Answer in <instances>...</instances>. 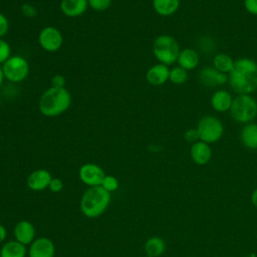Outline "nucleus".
<instances>
[{
	"label": "nucleus",
	"mask_w": 257,
	"mask_h": 257,
	"mask_svg": "<svg viewBox=\"0 0 257 257\" xmlns=\"http://www.w3.org/2000/svg\"><path fill=\"white\" fill-rule=\"evenodd\" d=\"M110 200V193L101 186L89 187L80 199V211L87 218H97L105 212Z\"/></svg>",
	"instance_id": "obj_3"
},
{
	"label": "nucleus",
	"mask_w": 257,
	"mask_h": 257,
	"mask_svg": "<svg viewBox=\"0 0 257 257\" xmlns=\"http://www.w3.org/2000/svg\"><path fill=\"white\" fill-rule=\"evenodd\" d=\"M145 257H151V256H148V255H146V256H145Z\"/></svg>",
	"instance_id": "obj_37"
},
{
	"label": "nucleus",
	"mask_w": 257,
	"mask_h": 257,
	"mask_svg": "<svg viewBox=\"0 0 257 257\" xmlns=\"http://www.w3.org/2000/svg\"><path fill=\"white\" fill-rule=\"evenodd\" d=\"M181 49L178 41L169 34L159 35L153 42V54L156 59L165 65L177 62Z\"/></svg>",
	"instance_id": "obj_4"
},
{
	"label": "nucleus",
	"mask_w": 257,
	"mask_h": 257,
	"mask_svg": "<svg viewBox=\"0 0 257 257\" xmlns=\"http://www.w3.org/2000/svg\"><path fill=\"white\" fill-rule=\"evenodd\" d=\"M10 56H11L10 44L3 38H0V65L3 64Z\"/></svg>",
	"instance_id": "obj_27"
},
{
	"label": "nucleus",
	"mask_w": 257,
	"mask_h": 257,
	"mask_svg": "<svg viewBox=\"0 0 257 257\" xmlns=\"http://www.w3.org/2000/svg\"><path fill=\"white\" fill-rule=\"evenodd\" d=\"M48 189L52 193H59L63 189V183L58 178H52V180L48 186Z\"/></svg>",
	"instance_id": "obj_31"
},
{
	"label": "nucleus",
	"mask_w": 257,
	"mask_h": 257,
	"mask_svg": "<svg viewBox=\"0 0 257 257\" xmlns=\"http://www.w3.org/2000/svg\"><path fill=\"white\" fill-rule=\"evenodd\" d=\"M198 80L203 86L214 88L225 84L228 81V75L218 71L213 66H205L199 71Z\"/></svg>",
	"instance_id": "obj_10"
},
{
	"label": "nucleus",
	"mask_w": 257,
	"mask_h": 257,
	"mask_svg": "<svg viewBox=\"0 0 257 257\" xmlns=\"http://www.w3.org/2000/svg\"><path fill=\"white\" fill-rule=\"evenodd\" d=\"M232 94L225 89L216 90L211 96V106L217 112L229 111L233 102Z\"/></svg>",
	"instance_id": "obj_16"
},
{
	"label": "nucleus",
	"mask_w": 257,
	"mask_h": 257,
	"mask_svg": "<svg viewBox=\"0 0 257 257\" xmlns=\"http://www.w3.org/2000/svg\"><path fill=\"white\" fill-rule=\"evenodd\" d=\"M190 157L192 161L199 166L207 165L212 158V149L209 144L198 141L192 144L190 148Z\"/></svg>",
	"instance_id": "obj_13"
},
{
	"label": "nucleus",
	"mask_w": 257,
	"mask_h": 257,
	"mask_svg": "<svg viewBox=\"0 0 257 257\" xmlns=\"http://www.w3.org/2000/svg\"><path fill=\"white\" fill-rule=\"evenodd\" d=\"M78 176L84 185L88 187H96L101 185L105 174L98 165L87 163L79 168Z\"/></svg>",
	"instance_id": "obj_9"
},
{
	"label": "nucleus",
	"mask_w": 257,
	"mask_h": 257,
	"mask_svg": "<svg viewBox=\"0 0 257 257\" xmlns=\"http://www.w3.org/2000/svg\"><path fill=\"white\" fill-rule=\"evenodd\" d=\"M228 82L237 94L253 93L257 89V62L249 57L236 59L228 74Z\"/></svg>",
	"instance_id": "obj_1"
},
{
	"label": "nucleus",
	"mask_w": 257,
	"mask_h": 257,
	"mask_svg": "<svg viewBox=\"0 0 257 257\" xmlns=\"http://www.w3.org/2000/svg\"><path fill=\"white\" fill-rule=\"evenodd\" d=\"M71 104V94L65 87L47 88L40 96L38 108L47 117H55L65 112Z\"/></svg>",
	"instance_id": "obj_2"
},
{
	"label": "nucleus",
	"mask_w": 257,
	"mask_h": 257,
	"mask_svg": "<svg viewBox=\"0 0 257 257\" xmlns=\"http://www.w3.org/2000/svg\"><path fill=\"white\" fill-rule=\"evenodd\" d=\"M166 250L165 240L161 237L154 236L149 238L145 243V252L151 257H160Z\"/></svg>",
	"instance_id": "obj_22"
},
{
	"label": "nucleus",
	"mask_w": 257,
	"mask_h": 257,
	"mask_svg": "<svg viewBox=\"0 0 257 257\" xmlns=\"http://www.w3.org/2000/svg\"><path fill=\"white\" fill-rule=\"evenodd\" d=\"M251 202H252L253 206L257 209V188L251 194Z\"/></svg>",
	"instance_id": "obj_35"
},
{
	"label": "nucleus",
	"mask_w": 257,
	"mask_h": 257,
	"mask_svg": "<svg viewBox=\"0 0 257 257\" xmlns=\"http://www.w3.org/2000/svg\"><path fill=\"white\" fill-rule=\"evenodd\" d=\"M233 58L226 53H217L213 58V67L218 71L229 74L234 65Z\"/></svg>",
	"instance_id": "obj_23"
},
{
	"label": "nucleus",
	"mask_w": 257,
	"mask_h": 257,
	"mask_svg": "<svg viewBox=\"0 0 257 257\" xmlns=\"http://www.w3.org/2000/svg\"><path fill=\"white\" fill-rule=\"evenodd\" d=\"M177 62L185 70H193L200 63V54L193 48H184L180 51Z\"/></svg>",
	"instance_id": "obj_18"
},
{
	"label": "nucleus",
	"mask_w": 257,
	"mask_h": 257,
	"mask_svg": "<svg viewBox=\"0 0 257 257\" xmlns=\"http://www.w3.org/2000/svg\"><path fill=\"white\" fill-rule=\"evenodd\" d=\"M112 0H87L88 7L94 11L101 12L108 9L111 5Z\"/></svg>",
	"instance_id": "obj_25"
},
{
	"label": "nucleus",
	"mask_w": 257,
	"mask_h": 257,
	"mask_svg": "<svg viewBox=\"0 0 257 257\" xmlns=\"http://www.w3.org/2000/svg\"><path fill=\"white\" fill-rule=\"evenodd\" d=\"M229 111L237 122L246 124L257 116V100L251 94H238Z\"/></svg>",
	"instance_id": "obj_5"
},
{
	"label": "nucleus",
	"mask_w": 257,
	"mask_h": 257,
	"mask_svg": "<svg viewBox=\"0 0 257 257\" xmlns=\"http://www.w3.org/2000/svg\"><path fill=\"white\" fill-rule=\"evenodd\" d=\"M9 29V21L7 17L0 12V38H3Z\"/></svg>",
	"instance_id": "obj_30"
},
{
	"label": "nucleus",
	"mask_w": 257,
	"mask_h": 257,
	"mask_svg": "<svg viewBox=\"0 0 257 257\" xmlns=\"http://www.w3.org/2000/svg\"><path fill=\"white\" fill-rule=\"evenodd\" d=\"M38 42L42 49L47 52H55L62 46L63 37L61 32L53 26L42 28L38 34Z\"/></svg>",
	"instance_id": "obj_8"
},
{
	"label": "nucleus",
	"mask_w": 257,
	"mask_h": 257,
	"mask_svg": "<svg viewBox=\"0 0 257 257\" xmlns=\"http://www.w3.org/2000/svg\"><path fill=\"white\" fill-rule=\"evenodd\" d=\"M65 77L61 74H55L51 79L52 86L54 87H65Z\"/></svg>",
	"instance_id": "obj_33"
},
{
	"label": "nucleus",
	"mask_w": 257,
	"mask_h": 257,
	"mask_svg": "<svg viewBox=\"0 0 257 257\" xmlns=\"http://www.w3.org/2000/svg\"><path fill=\"white\" fill-rule=\"evenodd\" d=\"M152 4L157 14L163 17H168L178 11L181 0H153Z\"/></svg>",
	"instance_id": "obj_20"
},
{
	"label": "nucleus",
	"mask_w": 257,
	"mask_h": 257,
	"mask_svg": "<svg viewBox=\"0 0 257 257\" xmlns=\"http://www.w3.org/2000/svg\"><path fill=\"white\" fill-rule=\"evenodd\" d=\"M6 237H7V230L4 227V225L0 224V244L5 241Z\"/></svg>",
	"instance_id": "obj_34"
},
{
	"label": "nucleus",
	"mask_w": 257,
	"mask_h": 257,
	"mask_svg": "<svg viewBox=\"0 0 257 257\" xmlns=\"http://www.w3.org/2000/svg\"><path fill=\"white\" fill-rule=\"evenodd\" d=\"M55 245L51 239L47 237L36 238L29 246V257H54Z\"/></svg>",
	"instance_id": "obj_11"
},
{
	"label": "nucleus",
	"mask_w": 257,
	"mask_h": 257,
	"mask_svg": "<svg viewBox=\"0 0 257 257\" xmlns=\"http://www.w3.org/2000/svg\"><path fill=\"white\" fill-rule=\"evenodd\" d=\"M169 66L159 62L157 64L152 65L148 69L146 73V79L153 86H161L169 80Z\"/></svg>",
	"instance_id": "obj_14"
},
{
	"label": "nucleus",
	"mask_w": 257,
	"mask_h": 257,
	"mask_svg": "<svg viewBox=\"0 0 257 257\" xmlns=\"http://www.w3.org/2000/svg\"><path fill=\"white\" fill-rule=\"evenodd\" d=\"M88 8L87 0H61L60 10L67 17H78Z\"/></svg>",
	"instance_id": "obj_17"
},
{
	"label": "nucleus",
	"mask_w": 257,
	"mask_h": 257,
	"mask_svg": "<svg viewBox=\"0 0 257 257\" xmlns=\"http://www.w3.org/2000/svg\"><path fill=\"white\" fill-rule=\"evenodd\" d=\"M14 238L16 241L23 245H30L35 240L34 225L26 220L19 221L13 230Z\"/></svg>",
	"instance_id": "obj_15"
},
{
	"label": "nucleus",
	"mask_w": 257,
	"mask_h": 257,
	"mask_svg": "<svg viewBox=\"0 0 257 257\" xmlns=\"http://www.w3.org/2000/svg\"><path fill=\"white\" fill-rule=\"evenodd\" d=\"M244 7L247 12L257 16V0H244Z\"/></svg>",
	"instance_id": "obj_32"
},
{
	"label": "nucleus",
	"mask_w": 257,
	"mask_h": 257,
	"mask_svg": "<svg viewBox=\"0 0 257 257\" xmlns=\"http://www.w3.org/2000/svg\"><path fill=\"white\" fill-rule=\"evenodd\" d=\"M240 140L245 148L249 150H257V123H246L241 130Z\"/></svg>",
	"instance_id": "obj_19"
},
{
	"label": "nucleus",
	"mask_w": 257,
	"mask_h": 257,
	"mask_svg": "<svg viewBox=\"0 0 257 257\" xmlns=\"http://www.w3.org/2000/svg\"><path fill=\"white\" fill-rule=\"evenodd\" d=\"M21 12L25 17H28V18H33L37 15V10L33 5L29 3H24L21 6Z\"/></svg>",
	"instance_id": "obj_29"
},
{
	"label": "nucleus",
	"mask_w": 257,
	"mask_h": 257,
	"mask_svg": "<svg viewBox=\"0 0 257 257\" xmlns=\"http://www.w3.org/2000/svg\"><path fill=\"white\" fill-rule=\"evenodd\" d=\"M105 191L111 193V192H114L115 190H117L118 188V181L115 177L113 176H106L104 177L101 185H100Z\"/></svg>",
	"instance_id": "obj_26"
},
{
	"label": "nucleus",
	"mask_w": 257,
	"mask_h": 257,
	"mask_svg": "<svg viewBox=\"0 0 257 257\" xmlns=\"http://www.w3.org/2000/svg\"><path fill=\"white\" fill-rule=\"evenodd\" d=\"M1 66L5 79L10 82H21L29 74V63L20 55H11Z\"/></svg>",
	"instance_id": "obj_7"
},
{
	"label": "nucleus",
	"mask_w": 257,
	"mask_h": 257,
	"mask_svg": "<svg viewBox=\"0 0 257 257\" xmlns=\"http://www.w3.org/2000/svg\"><path fill=\"white\" fill-rule=\"evenodd\" d=\"M184 138L190 144H194V143L200 141V137H199V133H198L197 128H189V130H187L185 132V134H184Z\"/></svg>",
	"instance_id": "obj_28"
},
{
	"label": "nucleus",
	"mask_w": 257,
	"mask_h": 257,
	"mask_svg": "<svg viewBox=\"0 0 257 257\" xmlns=\"http://www.w3.org/2000/svg\"><path fill=\"white\" fill-rule=\"evenodd\" d=\"M196 128L199 133L200 141L209 145L218 142L224 135V124L215 115L207 114L202 116Z\"/></svg>",
	"instance_id": "obj_6"
},
{
	"label": "nucleus",
	"mask_w": 257,
	"mask_h": 257,
	"mask_svg": "<svg viewBox=\"0 0 257 257\" xmlns=\"http://www.w3.org/2000/svg\"><path fill=\"white\" fill-rule=\"evenodd\" d=\"M188 79V71L182 68L181 66H175L170 69L169 80L174 84H183Z\"/></svg>",
	"instance_id": "obj_24"
},
{
	"label": "nucleus",
	"mask_w": 257,
	"mask_h": 257,
	"mask_svg": "<svg viewBox=\"0 0 257 257\" xmlns=\"http://www.w3.org/2000/svg\"><path fill=\"white\" fill-rule=\"evenodd\" d=\"M26 254L25 245L16 240L5 242L0 249V257H26Z\"/></svg>",
	"instance_id": "obj_21"
},
{
	"label": "nucleus",
	"mask_w": 257,
	"mask_h": 257,
	"mask_svg": "<svg viewBox=\"0 0 257 257\" xmlns=\"http://www.w3.org/2000/svg\"><path fill=\"white\" fill-rule=\"evenodd\" d=\"M52 176L49 171L45 169H38L29 174L26 180L27 187L32 191H42L48 188Z\"/></svg>",
	"instance_id": "obj_12"
},
{
	"label": "nucleus",
	"mask_w": 257,
	"mask_h": 257,
	"mask_svg": "<svg viewBox=\"0 0 257 257\" xmlns=\"http://www.w3.org/2000/svg\"><path fill=\"white\" fill-rule=\"evenodd\" d=\"M4 74H3V70H2V66L0 65V87L2 86L3 84V81H4Z\"/></svg>",
	"instance_id": "obj_36"
}]
</instances>
